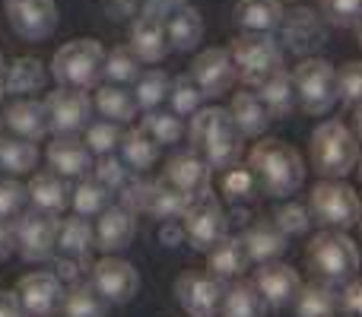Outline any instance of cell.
<instances>
[{
	"label": "cell",
	"instance_id": "6da1fadb",
	"mask_svg": "<svg viewBox=\"0 0 362 317\" xmlns=\"http://www.w3.org/2000/svg\"><path fill=\"white\" fill-rule=\"evenodd\" d=\"M191 146L200 159H206L210 168H232L242 159V131H238L235 118L229 108H197L191 114V127H187Z\"/></svg>",
	"mask_w": 362,
	"mask_h": 317
},
{
	"label": "cell",
	"instance_id": "7a4b0ae2",
	"mask_svg": "<svg viewBox=\"0 0 362 317\" xmlns=\"http://www.w3.org/2000/svg\"><path fill=\"white\" fill-rule=\"evenodd\" d=\"M248 168L267 197H293L305 181V162L283 140H261L248 156Z\"/></svg>",
	"mask_w": 362,
	"mask_h": 317
},
{
	"label": "cell",
	"instance_id": "3957f363",
	"mask_svg": "<svg viewBox=\"0 0 362 317\" xmlns=\"http://www.w3.org/2000/svg\"><path fill=\"white\" fill-rule=\"evenodd\" d=\"M308 156L321 178H346L359 162L356 133H350L344 121H325L308 140Z\"/></svg>",
	"mask_w": 362,
	"mask_h": 317
},
{
	"label": "cell",
	"instance_id": "277c9868",
	"mask_svg": "<svg viewBox=\"0 0 362 317\" xmlns=\"http://www.w3.org/2000/svg\"><path fill=\"white\" fill-rule=\"evenodd\" d=\"M51 76L57 86L93 89L105 76V48L95 38H76L54 51L51 57Z\"/></svg>",
	"mask_w": 362,
	"mask_h": 317
},
{
	"label": "cell",
	"instance_id": "5b68a950",
	"mask_svg": "<svg viewBox=\"0 0 362 317\" xmlns=\"http://www.w3.org/2000/svg\"><path fill=\"white\" fill-rule=\"evenodd\" d=\"M305 261L308 267L315 270V276L327 282H350L356 276L362 257L359 248L350 235H344L340 229H325L312 238L305 251Z\"/></svg>",
	"mask_w": 362,
	"mask_h": 317
},
{
	"label": "cell",
	"instance_id": "8992f818",
	"mask_svg": "<svg viewBox=\"0 0 362 317\" xmlns=\"http://www.w3.org/2000/svg\"><path fill=\"white\" fill-rule=\"evenodd\" d=\"M293 89H296V102L305 114H327L334 105L340 102L337 95V70L331 61L325 57H302L293 70Z\"/></svg>",
	"mask_w": 362,
	"mask_h": 317
},
{
	"label": "cell",
	"instance_id": "52a82bcc",
	"mask_svg": "<svg viewBox=\"0 0 362 317\" xmlns=\"http://www.w3.org/2000/svg\"><path fill=\"white\" fill-rule=\"evenodd\" d=\"M232 64H235V76L248 89H257L264 80L283 67V51L267 32H242L229 48Z\"/></svg>",
	"mask_w": 362,
	"mask_h": 317
},
{
	"label": "cell",
	"instance_id": "ba28073f",
	"mask_svg": "<svg viewBox=\"0 0 362 317\" xmlns=\"http://www.w3.org/2000/svg\"><path fill=\"white\" fill-rule=\"evenodd\" d=\"M359 206H362L359 193L340 178H321L308 193V213L325 229H340V232L353 229L359 219Z\"/></svg>",
	"mask_w": 362,
	"mask_h": 317
},
{
	"label": "cell",
	"instance_id": "9c48e42d",
	"mask_svg": "<svg viewBox=\"0 0 362 317\" xmlns=\"http://www.w3.org/2000/svg\"><path fill=\"white\" fill-rule=\"evenodd\" d=\"M57 232H61L57 213L32 206L16 222V251L23 254V261H29V263L48 261L57 251Z\"/></svg>",
	"mask_w": 362,
	"mask_h": 317
},
{
	"label": "cell",
	"instance_id": "30bf717a",
	"mask_svg": "<svg viewBox=\"0 0 362 317\" xmlns=\"http://www.w3.org/2000/svg\"><path fill=\"white\" fill-rule=\"evenodd\" d=\"M226 286L219 276H213L210 270H185L175 280V299L178 305L187 311V317H216L223 308Z\"/></svg>",
	"mask_w": 362,
	"mask_h": 317
},
{
	"label": "cell",
	"instance_id": "8fae6325",
	"mask_svg": "<svg viewBox=\"0 0 362 317\" xmlns=\"http://www.w3.org/2000/svg\"><path fill=\"white\" fill-rule=\"evenodd\" d=\"M181 229H185V241L194 251H210L226 235V213L219 200L210 191L194 197L185 216H181Z\"/></svg>",
	"mask_w": 362,
	"mask_h": 317
},
{
	"label": "cell",
	"instance_id": "7c38bea8",
	"mask_svg": "<svg viewBox=\"0 0 362 317\" xmlns=\"http://www.w3.org/2000/svg\"><path fill=\"white\" fill-rule=\"evenodd\" d=\"M13 32L25 42H45L57 25L54 0H4Z\"/></svg>",
	"mask_w": 362,
	"mask_h": 317
},
{
	"label": "cell",
	"instance_id": "4fadbf2b",
	"mask_svg": "<svg viewBox=\"0 0 362 317\" xmlns=\"http://www.w3.org/2000/svg\"><path fill=\"white\" fill-rule=\"evenodd\" d=\"M89 276H93V286L105 295L108 305H127L140 289L137 270L124 257H112V254L102 257V261L93 263V273Z\"/></svg>",
	"mask_w": 362,
	"mask_h": 317
},
{
	"label": "cell",
	"instance_id": "5bb4252c",
	"mask_svg": "<svg viewBox=\"0 0 362 317\" xmlns=\"http://www.w3.org/2000/svg\"><path fill=\"white\" fill-rule=\"evenodd\" d=\"M48 108V127L54 133H76L89 124L93 114V102H89L86 89H70V86H57V92H51L45 99Z\"/></svg>",
	"mask_w": 362,
	"mask_h": 317
},
{
	"label": "cell",
	"instance_id": "9a60e30c",
	"mask_svg": "<svg viewBox=\"0 0 362 317\" xmlns=\"http://www.w3.org/2000/svg\"><path fill=\"white\" fill-rule=\"evenodd\" d=\"M16 299L25 308L29 317H54L64 305V282L57 280V273H29L19 280Z\"/></svg>",
	"mask_w": 362,
	"mask_h": 317
},
{
	"label": "cell",
	"instance_id": "2e32d148",
	"mask_svg": "<svg viewBox=\"0 0 362 317\" xmlns=\"http://www.w3.org/2000/svg\"><path fill=\"white\" fill-rule=\"evenodd\" d=\"M131 48L144 64H159L172 51L169 16L159 10H144L131 25Z\"/></svg>",
	"mask_w": 362,
	"mask_h": 317
},
{
	"label": "cell",
	"instance_id": "e0dca14e",
	"mask_svg": "<svg viewBox=\"0 0 362 317\" xmlns=\"http://www.w3.org/2000/svg\"><path fill=\"white\" fill-rule=\"evenodd\" d=\"M280 25H283V42H286V48L302 57H312L327 38L325 19L315 10H308V6H296V10L283 13Z\"/></svg>",
	"mask_w": 362,
	"mask_h": 317
},
{
	"label": "cell",
	"instance_id": "ac0fdd59",
	"mask_svg": "<svg viewBox=\"0 0 362 317\" xmlns=\"http://www.w3.org/2000/svg\"><path fill=\"white\" fill-rule=\"evenodd\" d=\"M191 76L197 80L200 92H204L206 99L229 92L232 83H235V64H232L229 48L200 51V54L194 57V64H191Z\"/></svg>",
	"mask_w": 362,
	"mask_h": 317
},
{
	"label": "cell",
	"instance_id": "d6986e66",
	"mask_svg": "<svg viewBox=\"0 0 362 317\" xmlns=\"http://www.w3.org/2000/svg\"><path fill=\"white\" fill-rule=\"evenodd\" d=\"M255 286L261 289L264 301L274 308H286L296 301V292H299V273H296L289 263L283 261H267V263H257V273H255Z\"/></svg>",
	"mask_w": 362,
	"mask_h": 317
},
{
	"label": "cell",
	"instance_id": "ffe728a7",
	"mask_svg": "<svg viewBox=\"0 0 362 317\" xmlns=\"http://www.w3.org/2000/svg\"><path fill=\"white\" fill-rule=\"evenodd\" d=\"M245 251L255 263H267V261H280L289 248V235L274 222V219H255L248 229L242 232Z\"/></svg>",
	"mask_w": 362,
	"mask_h": 317
},
{
	"label": "cell",
	"instance_id": "44dd1931",
	"mask_svg": "<svg viewBox=\"0 0 362 317\" xmlns=\"http://www.w3.org/2000/svg\"><path fill=\"white\" fill-rule=\"evenodd\" d=\"M48 162L64 178H86L93 172V150L86 140H76L74 133H57L54 143L48 146Z\"/></svg>",
	"mask_w": 362,
	"mask_h": 317
},
{
	"label": "cell",
	"instance_id": "7402d4cb",
	"mask_svg": "<svg viewBox=\"0 0 362 317\" xmlns=\"http://www.w3.org/2000/svg\"><path fill=\"white\" fill-rule=\"evenodd\" d=\"M134 232H137V222H134V213L127 206H108V210L99 213V225H95V248L105 251V254H115V251H124L127 244L134 241Z\"/></svg>",
	"mask_w": 362,
	"mask_h": 317
},
{
	"label": "cell",
	"instance_id": "603a6c76",
	"mask_svg": "<svg viewBox=\"0 0 362 317\" xmlns=\"http://www.w3.org/2000/svg\"><path fill=\"white\" fill-rule=\"evenodd\" d=\"M210 174H213V168L206 165V159H200L191 150V152H178V156H172L165 162L163 178L181 187L185 193H191V197H200V193L210 191Z\"/></svg>",
	"mask_w": 362,
	"mask_h": 317
},
{
	"label": "cell",
	"instance_id": "cb8c5ba5",
	"mask_svg": "<svg viewBox=\"0 0 362 317\" xmlns=\"http://www.w3.org/2000/svg\"><path fill=\"white\" fill-rule=\"evenodd\" d=\"M248 263H251V257H248V251H245L242 235L235 238L226 232V235L206 251V270H210L213 276H219L223 282L238 280V276L248 270Z\"/></svg>",
	"mask_w": 362,
	"mask_h": 317
},
{
	"label": "cell",
	"instance_id": "d4e9b609",
	"mask_svg": "<svg viewBox=\"0 0 362 317\" xmlns=\"http://www.w3.org/2000/svg\"><path fill=\"white\" fill-rule=\"evenodd\" d=\"M4 121L16 137H25V140H42L45 133L51 131L48 127V108L45 102H35V99H16L10 102V108L4 112Z\"/></svg>",
	"mask_w": 362,
	"mask_h": 317
},
{
	"label": "cell",
	"instance_id": "484cf974",
	"mask_svg": "<svg viewBox=\"0 0 362 317\" xmlns=\"http://www.w3.org/2000/svg\"><path fill=\"white\" fill-rule=\"evenodd\" d=\"M293 308H296V317H334L340 308V292L334 289V282L318 276L315 282H302Z\"/></svg>",
	"mask_w": 362,
	"mask_h": 317
},
{
	"label": "cell",
	"instance_id": "4316f807",
	"mask_svg": "<svg viewBox=\"0 0 362 317\" xmlns=\"http://www.w3.org/2000/svg\"><path fill=\"white\" fill-rule=\"evenodd\" d=\"M267 301H264L261 289L255 286V280L245 282L235 280L223 295V317H267Z\"/></svg>",
	"mask_w": 362,
	"mask_h": 317
},
{
	"label": "cell",
	"instance_id": "83f0119b",
	"mask_svg": "<svg viewBox=\"0 0 362 317\" xmlns=\"http://www.w3.org/2000/svg\"><path fill=\"white\" fill-rule=\"evenodd\" d=\"M61 314L64 317H105L108 301L93 286V280H80V282H70V289L64 292Z\"/></svg>",
	"mask_w": 362,
	"mask_h": 317
},
{
	"label": "cell",
	"instance_id": "f1b7e54d",
	"mask_svg": "<svg viewBox=\"0 0 362 317\" xmlns=\"http://www.w3.org/2000/svg\"><path fill=\"white\" fill-rule=\"evenodd\" d=\"M283 4L280 0H238L235 4V23L245 32H274L283 23Z\"/></svg>",
	"mask_w": 362,
	"mask_h": 317
},
{
	"label": "cell",
	"instance_id": "f546056e",
	"mask_svg": "<svg viewBox=\"0 0 362 317\" xmlns=\"http://www.w3.org/2000/svg\"><path fill=\"white\" fill-rule=\"evenodd\" d=\"M70 187L64 181V174L57 172H35V178L29 181V197L32 206L38 210H48V213H61L64 206L70 203Z\"/></svg>",
	"mask_w": 362,
	"mask_h": 317
},
{
	"label": "cell",
	"instance_id": "4dcf8cb0",
	"mask_svg": "<svg viewBox=\"0 0 362 317\" xmlns=\"http://www.w3.org/2000/svg\"><path fill=\"white\" fill-rule=\"evenodd\" d=\"M229 112H232V118H235L242 137H261V133L267 131V124H270V114H267V108H264L261 95L248 92V89L232 95Z\"/></svg>",
	"mask_w": 362,
	"mask_h": 317
},
{
	"label": "cell",
	"instance_id": "1f68e13d",
	"mask_svg": "<svg viewBox=\"0 0 362 317\" xmlns=\"http://www.w3.org/2000/svg\"><path fill=\"white\" fill-rule=\"evenodd\" d=\"M191 193H185L181 187H175L172 181L159 178L153 181V191H150V200H146V213L156 219H163V222H169V219H181L185 216V210L191 206Z\"/></svg>",
	"mask_w": 362,
	"mask_h": 317
},
{
	"label": "cell",
	"instance_id": "d6a6232c",
	"mask_svg": "<svg viewBox=\"0 0 362 317\" xmlns=\"http://www.w3.org/2000/svg\"><path fill=\"white\" fill-rule=\"evenodd\" d=\"M204 38V16L197 6H178L169 13V42L172 51H194Z\"/></svg>",
	"mask_w": 362,
	"mask_h": 317
},
{
	"label": "cell",
	"instance_id": "836d02e7",
	"mask_svg": "<svg viewBox=\"0 0 362 317\" xmlns=\"http://www.w3.org/2000/svg\"><path fill=\"white\" fill-rule=\"evenodd\" d=\"M257 95H261L264 108H267L270 121L276 118H286L289 112L296 108V89H293V73H286V70H276L270 80H264L261 86H257Z\"/></svg>",
	"mask_w": 362,
	"mask_h": 317
},
{
	"label": "cell",
	"instance_id": "e575fe53",
	"mask_svg": "<svg viewBox=\"0 0 362 317\" xmlns=\"http://www.w3.org/2000/svg\"><path fill=\"white\" fill-rule=\"evenodd\" d=\"M121 156L134 168V172H146V168L156 165L159 159V143L144 124L134 127V131H124L121 137Z\"/></svg>",
	"mask_w": 362,
	"mask_h": 317
},
{
	"label": "cell",
	"instance_id": "d590c367",
	"mask_svg": "<svg viewBox=\"0 0 362 317\" xmlns=\"http://www.w3.org/2000/svg\"><path fill=\"white\" fill-rule=\"evenodd\" d=\"M95 248V229L89 225L86 216H70L61 222L57 232V251L67 257H89V251Z\"/></svg>",
	"mask_w": 362,
	"mask_h": 317
},
{
	"label": "cell",
	"instance_id": "8d00e7d4",
	"mask_svg": "<svg viewBox=\"0 0 362 317\" xmlns=\"http://www.w3.org/2000/svg\"><path fill=\"white\" fill-rule=\"evenodd\" d=\"M6 92L10 95H29L45 86V64L38 57H16L4 67Z\"/></svg>",
	"mask_w": 362,
	"mask_h": 317
},
{
	"label": "cell",
	"instance_id": "74e56055",
	"mask_svg": "<svg viewBox=\"0 0 362 317\" xmlns=\"http://www.w3.org/2000/svg\"><path fill=\"white\" fill-rule=\"evenodd\" d=\"M95 108H99L102 118L127 124V121H134L140 105H137V95L134 92H127L118 83H108V86H99V92H95Z\"/></svg>",
	"mask_w": 362,
	"mask_h": 317
},
{
	"label": "cell",
	"instance_id": "f35d334b",
	"mask_svg": "<svg viewBox=\"0 0 362 317\" xmlns=\"http://www.w3.org/2000/svg\"><path fill=\"white\" fill-rule=\"evenodd\" d=\"M70 203H74V210L86 219L99 216L102 210L112 206V187H105L99 178H83L80 184L74 187V193H70Z\"/></svg>",
	"mask_w": 362,
	"mask_h": 317
},
{
	"label": "cell",
	"instance_id": "ab89813d",
	"mask_svg": "<svg viewBox=\"0 0 362 317\" xmlns=\"http://www.w3.org/2000/svg\"><path fill=\"white\" fill-rule=\"evenodd\" d=\"M38 165V146L25 137H6L0 140V168L10 174H25Z\"/></svg>",
	"mask_w": 362,
	"mask_h": 317
},
{
	"label": "cell",
	"instance_id": "60d3db41",
	"mask_svg": "<svg viewBox=\"0 0 362 317\" xmlns=\"http://www.w3.org/2000/svg\"><path fill=\"white\" fill-rule=\"evenodd\" d=\"M169 73L165 70H146V73L137 76V105L144 108V112H153V108H159L165 99H169Z\"/></svg>",
	"mask_w": 362,
	"mask_h": 317
},
{
	"label": "cell",
	"instance_id": "b9f144b4",
	"mask_svg": "<svg viewBox=\"0 0 362 317\" xmlns=\"http://www.w3.org/2000/svg\"><path fill=\"white\" fill-rule=\"evenodd\" d=\"M169 99H172V112H175L178 118H191V114L197 112L200 102H204L206 95L200 92L197 80H194L191 73H181V76H175V80H172Z\"/></svg>",
	"mask_w": 362,
	"mask_h": 317
},
{
	"label": "cell",
	"instance_id": "7bdbcfd3",
	"mask_svg": "<svg viewBox=\"0 0 362 317\" xmlns=\"http://www.w3.org/2000/svg\"><path fill=\"white\" fill-rule=\"evenodd\" d=\"M140 64L144 61L137 57V51L131 44H121L112 54H105V76L118 86H124V83H134L140 76Z\"/></svg>",
	"mask_w": 362,
	"mask_h": 317
},
{
	"label": "cell",
	"instance_id": "ee69618b",
	"mask_svg": "<svg viewBox=\"0 0 362 317\" xmlns=\"http://www.w3.org/2000/svg\"><path fill=\"white\" fill-rule=\"evenodd\" d=\"M144 127L156 137V143L159 146H165V143H178L181 137H185V124H181V118L175 112H146V118H144Z\"/></svg>",
	"mask_w": 362,
	"mask_h": 317
},
{
	"label": "cell",
	"instance_id": "f6af8a7d",
	"mask_svg": "<svg viewBox=\"0 0 362 317\" xmlns=\"http://www.w3.org/2000/svg\"><path fill=\"white\" fill-rule=\"evenodd\" d=\"M121 137H124V131H121L118 121H95V124L86 127V146L95 152V156H105V152H112L115 146H121Z\"/></svg>",
	"mask_w": 362,
	"mask_h": 317
},
{
	"label": "cell",
	"instance_id": "bcb514c9",
	"mask_svg": "<svg viewBox=\"0 0 362 317\" xmlns=\"http://www.w3.org/2000/svg\"><path fill=\"white\" fill-rule=\"evenodd\" d=\"M337 95L344 105H359L362 102V61H346L337 70Z\"/></svg>",
	"mask_w": 362,
	"mask_h": 317
},
{
	"label": "cell",
	"instance_id": "7dc6e473",
	"mask_svg": "<svg viewBox=\"0 0 362 317\" xmlns=\"http://www.w3.org/2000/svg\"><path fill=\"white\" fill-rule=\"evenodd\" d=\"M321 16L340 29L356 25L362 16V0H321Z\"/></svg>",
	"mask_w": 362,
	"mask_h": 317
},
{
	"label": "cell",
	"instance_id": "c3c4849f",
	"mask_svg": "<svg viewBox=\"0 0 362 317\" xmlns=\"http://www.w3.org/2000/svg\"><path fill=\"white\" fill-rule=\"evenodd\" d=\"M274 222L280 225L286 235H305L308 225H312V213L302 203H283L280 210L274 213Z\"/></svg>",
	"mask_w": 362,
	"mask_h": 317
},
{
	"label": "cell",
	"instance_id": "681fc988",
	"mask_svg": "<svg viewBox=\"0 0 362 317\" xmlns=\"http://www.w3.org/2000/svg\"><path fill=\"white\" fill-rule=\"evenodd\" d=\"M118 191H121V206H127L131 213H146V200H150L153 181L140 178V172H137V178H127Z\"/></svg>",
	"mask_w": 362,
	"mask_h": 317
},
{
	"label": "cell",
	"instance_id": "f907efd6",
	"mask_svg": "<svg viewBox=\"0 0 362 317\" xmlns=\"http://www.w3.org/2000/svg\"><path fill=\"white\" fill-rule=\"evenodd\" d=\"M93 178H99L102 184L112 187V191H118V187L127 181V172H124V165H121V159H115L112 152H105V156H99L93 162Z\"/></svg>",
	"mask_w": 362,
	"mask_h": 317
},
{
	"label": "cell",
	"instance_id": "816d5d0a",
	"mask_svg": "<svg viewBox=\"0 0 362 317\" xmlns=\"http://www.w3.org/2000/svg\"><path fill=\"white\" fill-rule=\"evenodd\" d=\"M25 197H29V187L19 184V181H0V219H10L23 210Z\"/></svg>",
	"mask_w": 362,
	"mask_h": 317
},
{
	"label": "cell",
	"instance_id": "f5cc1de1",
	"mask_svg": "<svg viewBox=\"0 0 362 317\" xmlns=\"http://www.w3.org/2000/svg\"><path fill=\"white\" fill-rule=\"evenodd\" d=\"M255 174H251V168L248 172H238L235 165L232 168H226V178H223V191L229 193L232 200H245V197H251V191H255Z\"/></svg>",
	"mask_w": 362,
	"mask_h": 317
},
{
	"label": "cell",
	"instance_id": "db71d44e",
	"mask_svg": "<svg viewBox=\"0 0 362 317\" xmlns=\"http://www.w3.org/2000/svg\"><path fill=\"white\" fill-rule=\"evenodd\" d=\"M340 308L346 311V317H362V276L350 280V286L340 292Z\"/></svg>",
	"mask_w": 362,
	"mask_h": 317
},
{
	"label": "cell",
	"instance_id": "11a10c76",
	"mask_svg": "<svg viewBox=\"0 0 362 317\" xmlns=\"http://www.w3.org/2000/svg\"><path fill=\"white\" fill-rule=\"evenodd\" d=\"M13 251H16V229L6 219H0V261H6Z\"/></svg>",
	"mask_w": 362,
	"mask_h": 317
},
{
	"label": "cell",
	"instance_id": "9f6ffc18",
	"mask_svg": "<svg viewBox=\"0 0 362 317\" xmlns=\"http://www.w3.org/2000/svg\"><path fill=\"white\" fill-rule=\"evenodd\" d=\"M0 317H29L25 308L19 305L16 292H0Z\"/></svg>",
	"mask_w": 362,
	"mask_h": 317
},
{
	"label": "cell",
	"instance_id": "6f0895ef",
	"mask_svg": "<svg viewBox=\"0 0 362 317\" xmlns=\"http://www.w3.org/2000/svg\"><path fill=\"white\" fill-rule=\"evenodd\" d=\"M144 4V10H159L169 16L172 10H178V6H185V0H140Z\"/></svg>",
	"mask_w": 362,
	"mask_h": 317
},
{
	"label": "cell",
	"instance_id": "680465c9",
	"mask_svg": "<svg viewBox=\"0 0 362 317\" xmlns=\"http://www.w3.org/2000/svg\"><path fill=\"white\" fill-rule=\"evenodd\" d=\"M159 235H163V241H165V244H178L181 238H185V229H181V225H178V229H169V225H165V229L159 232Z\"/></svg>",
	"mask_w": 362,
	"mask_h": 317
},
{
	"label": "cell",
	"instance_id": "91938a15",
	"mask_svg": "<svg viewBox=\"0 0 362 317\" xmlns=\"http://www.w3.org/2000/svg\"><path fill=\"white\" fill-rule=\"evenodd\" d=\"M353 124H356V137L362 140V102L356 105V114H353Z\"/></svg>",
	"mask_w": 362,
	"mask_h": 317
},
{
	"label": "cell",
	"instance_id": "94428289",
	"mask_svg": "<svg viewBox=\"0 0 362 317\" xmlns=\"http://www.w3.org/2000/svg\"><path fill=\"white\" fill-rule=\"evenodd\" d=\"M6 95V76H4V70H0V99Z\"/></svg>",
	"mask_w": 362,
	"mask_h": 317
},
{
	"label": "cell",
	"instance_id": "6125c7cd",
	"mask_svg": "<svg viewBox=\"0 0 362 317\" xmlns=\"http://www.w3.org/2000/svg\"><path fill=\"white\" fill-rule=\"evenodd\" d=\"M356 38H359V48H362V16H359V23H356Z\"/></svg>",
	"mask_w": 362,
	"mask_h": 317
},
{
	"label": "cell",
	"instance_id": "be15d7a7",
	"mask_svg": "<svg viewBox=\"0 0 362 317\" xmlns=\"http://www.w3.org/2000/svg\"><path fill=\"white\" fill-rule=\"evenodd\" d=\"M356 172H359V181H362V152H359V162H356Z\"/></svg>",
	"mask_w": 362,
	"mask_h": 317
},
{
	"label": "cell",
	"instance_id": "e7e4bbea",
	"mask_svg": "<svg viewBox=\"0 0 362 317\" xmlns=\"http://www.w3.org/2000/svg\"><path fill=\"white\" fill-rule=\"evenodd\" d=\"M356 225H359V232H362V206H359V219H356Z\"/></svg>",
	"mask_w": 362,
	"mask_h": 317
},
{
	"label": "cell",
	"instance_id": "03108f58",
	"mask_svg": "<svg viewBox=\"0 0 362 317\" xmlns=\"http://www.w3.org/2000/svg\"><path fill=\"white\" fill-rule=\"evenodd\" d=\"M4 67H6V64H4V57H0V70H4Z\"/></svg>",
	"mask_w": 362,
	"mask_h": 317
},
{
	"label": "cell",
	"instance_id": "003e7915",
	"mask_svg": "<svg viewBox=\"0 0 362 317\" xmlns=\"http://www.w3.org/2000/svg\"><path fill=\"white\" fill-rule=\"evenodd\" d=\"M0 121H4V118H0Z\"/></svg>",
	"mask_w": 362,
	"mask_h": 317
}]
</instances>
